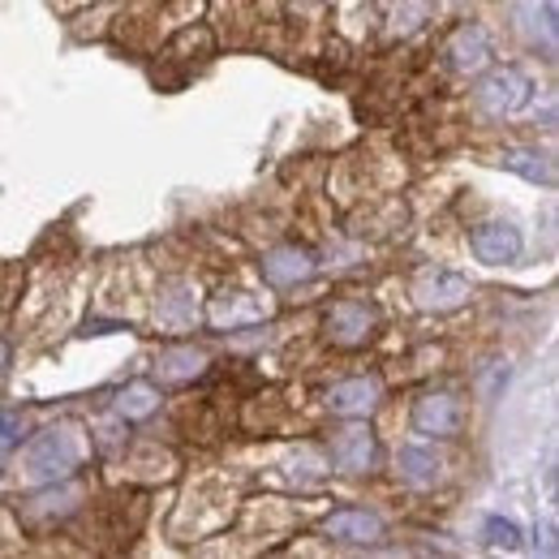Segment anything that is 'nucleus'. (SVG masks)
Wrapping results in <instances>:
<instances>
[{"instance_id": "1", "label": "nucleus", "mask_w": 559, "mask_h": 559, "mask_svg": "<svg viewBox=\"0 0 559 559\" xmlns=\"http://www.w3.org/2000/svg\"><path fill=\"white\" fill-rule=\"evenodd\" d=\"M82 456H86V443H82L78 430H70V426L48 430V435H39V439L26 448V456H22V478L35 483V487L66 483L73 469H78Z\"/></svg>"}, {"instance_id": "12", "label": "nucleus", "mask_w": 559, "mask_h": 559, "mask_svg": "<svg viewBox=\"0 0 559 559\" xmlns=\"http://www.w3.org/2000/svg\"><path fill=\"white\" fill-rule=\"evenodd\" d=\"M314 254L310 250H297V246H280L272 254H263V276L267 284H276V288H293V284H301V280L314 276Z\"/></svg>"}, {"instance_id": "2", "label": "nucleus", "mask_w": 559, "mask_h": 559, "mask_svg": "<svg viewBox=\"0 0 559 559\" xmlns=\"http://www.w3.org/2000/svg\"><path fill=\"white\" fill-rule=\"evenodd\" d=\"M478 104L487 108L490 117H516L521 108L534 104V78L512 66H499V70H487L474 86Z\"/></svg>"}, {"instance_id": "13", "label": "nucleus", "mask_w": 559, "mask_h": 559, "mask_svg": "<svg viewBox=\"0 0 559 559\" xmlns=\"http://www.w3.org/2000/svg\"><path fill=\"white\" fill-rule=\"evenodd\" d=\"M499 164H503L508 173L534 181V186H547V190L556 186V164H551L547 151H534V146H503V151H499Z\"/></svg>"}, {"instance_id": "5", "label": "nucleus", "mask_w": 559, "mask_h": 559, "mask_svg": "<svg viewBox=\"0 0 559 559\" xmlns=\"http://www.w3.org/2000/svg\"><path fill=\"white\" fill-rule=\"evenodd\" d=\"M469 250H474L478 263L503 267V263H516V259H521L525 237H521V228L508 224V219H483V224L469 233Z\"/></svg>"}, {"instance_id": "20", "label": "nucleus", "mask_w": 559, "mask_h": 559, "mask_svg": "<svg viewBox=\"0 0 559 559\" xmlns=\"http://www.w3.org/2000/svg\"><path fill=\"white\" fill-rule=\"evenodd\" d=\"M4 366H9V345L0 341V370H4Z\"/></svg>"}, {"instance_id": "11", "label": "nucleus", "mask_w": 559, "mask_h": 559, "mask_svg": "<svg viewBox=\"0 0 559 559\" xmlns=\"http://www.w3.org/2000/svg\"><path fill=\"white\" fill-rule=\"evenodd\" d=\"M383 396V383L374 374H357V379H345L328 392V409L341 414V418H366Z\"/></svg>"}, {"instance_id": "16", "label": "nucleus", "mask_w": 559, "mask_h": 559, "mask_svg": "<svg viewBox=\"0 0 559 559\" xmlns=\"http://www.w3.org/2000/svg\"><path fill=\"white\" fill-rule=\"evenodd\" d=\"M439 456L435 452H421V448H405L401 452V478L414 483V487H435L439 483Z\"/></svg>"}, {"instance_id": "18", "label": "nucleus", "mask_w": 559, "mask_h": 559, "mask_svg": "<svg viewBox=\"0 0 559 559\" xmlns=\"http://www.w3.org/2000/svg\"><path fill=\"white\" fill-rule=\"evenodd\" d=\"M483 538H487L490 547H516L521 543V530L512 525V521H503V516H487V525H483Z\"/></svg>"}, {"instance_id": "9", "label": "nucleus", "mask_w": 559, "mask_h": 559, "mask_svg": "<svg viewBox=\"0 0 559 559\" xmlns=\"http://www.w3.org/2000/svg\"><path fill=\"white\" fill-rule=\"evenodd\" d=\"M272 314V306L254 293H219L207 301V323L211 328H250V323H263Z\"/></svg>"}, {"instance_id": "8", "label": "nucleus", "mask_w": 559, "mask_h": 559, "mask_svg": "<svg viewBox=\"0 0 559 559\" xmlns=\"http://www.w3.org/2000/svg\"><path fill=\"white\" fill-rule=\"evenodd\" d=\"M379 461V439L370 426H349V430H336L332 439V465L341 474H370Z\"/></svg>"}, {"instance_id": "6", "label": "nucleus", "mask_w": 559, "mask_h": 559, "mask_svg": "<svg viewBox=\"0 0 559 559\" xmlns=\"http://www.w3.org/2000/svg\"><path fill=\"white\" fill-rule=\"evenodd\" d=\"M469 280L456 276V272H421L414 280V306L426 310V314H448V310H461L469 301Z\"/></svg>"}, {"instance_id": "7", "label": "nucleus", "mask_w": 559, "mask_h": 559, "mask_svg": "<svg viewBox=\"0 0 559 559\" xmlns=\"http://www.w3.org/2000/svg\"><path fill=\"white\" fill-rule=\"evenodd\" d=\"M319 534L336 538V543H349V547H374L388 530H383V516L379 512H366V508H336L319 521Z\"/></svg>"}, {"instance_id": "3", "label": "nucleus", "mask_w": 559, "mask_h": 559, "mask_svg": "<svg viewBox=\"0 0 559 559\" xmlns=\"http://www.w3.org/2000/svg\"><path fill=\"white\" fill-rule=\"evenodd\" d=\"M374 332H379V310L370 301L349 297V301H336L328 314V341L336 349H366Z\"/></svg>"}, {"instance_id": "15", "label": "nucleus", "mask_w": 559, "mask_h": 559, "mask_svg": "<svg viewBox=\"0 0 559 559\" xmlns=\"http://www.w3.org/2000/svg\"><path fill=\"white\" fill-rule=\"evenodd\" d=\"M164 57L168 61H207V57H215V35H211L207 26H186L181 35H173Z\"/></svg>"}, {"instance_id": "10", "label": "nucleus", "mask_w": 559, "mask_h": 559, "mask_svg": "<svg viewBox=\"0 0 559 559\" xmlns=\"http://www.w3.org/2000/svg\"><path fill=\"white\" fill-rule=\"evenodd\" d=\"M443 57L456 73H478L490 61V35L478 22H461L448 44H443Z\"/></svg>"}, {"instance_id": "17", "label": "nucleus", "mask_w": 559, "mask_h": 559, "mask_svg": "<svg viewBox=\"0 0 559 559\" xmlns=\"http://www.w3.org/2000/svg\"><path fill=\"white\" fill-rule=\"evenodd\" d=\"M159 409V392L151 383H130L121 396H117V414L126 421H142Z\"/></svg>"}, {"instance_id": "4", "label": "nucleus", "mask_w": 559, "mask_h": 559, "mask_svg": "<svg viewBox=\"0 0 559 559\" xmlns=\"http://www.w3.org/2000/svg\"><path fill=\"white\" fill-rule=\"evenodd\" d=\"M409 426L426 439H456L461 426H465V409H461V401L452 392H426V396L414 401Z\"/></svg>"}, {"instance_id": "14", "label": "nucleus", "mask_w": 559, "mask_h": 559, "mask_svg": "<svg viewBox=\"0 0 559 559\" xmlns=\"http://www.w3.org/2000/svg\"><path fill=\"white\" fill-rule=\"evenodd\" d=\"M207 370L203 349H164L155 357V379L159 383H194Z\"/></svg>"}, {"instance_id": "19", "label": "nucleus", "mask_w": 559, "mask_h": 559, "mask_svg": "<svg viewBox=\"0 0 559 559\" xmlns=\"http://www.w3.org/2000/svg\"><path fill=\"white\" fill-rule=\"evenodd\" d=\"M17 435H22V421L13 418V414H0V448H9Z\"/></svg>"}]
</instances>
